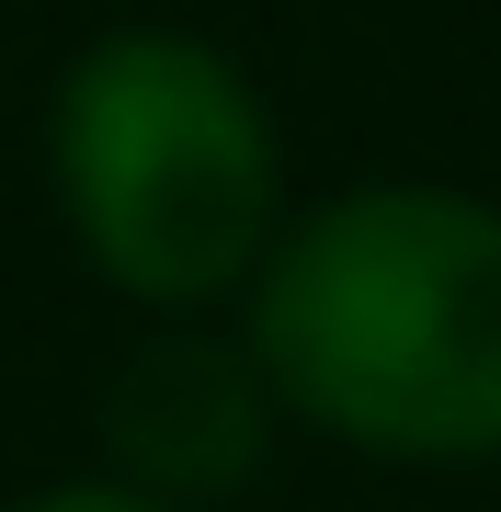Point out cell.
<instances>
[{"label": "cell", "mask_w": 501, "mask_h": 512, "mask_svg": "<svg viewBox=\"0 0 501 512\" xmlns=\"http://www.w3.org/2000/svg\"><path fill=\"white\" fill-rule=\"evenodd\" d=\"M274 399L376 456H501V205L342 194L274 251L251 308Z\"/></svg>", "instance_id": "obj_1"}, {"label": "cell", "mask_w": 501, "mask_h": 512, "mask_svg": "<svg viewBox=\"0 0 501 512\" xmlns=\"http://www.w3.org/2000/svg\"><path fill=\"white\" fill-rule=\"evenodd\" d=\"M57 194L126 296H217L274 239V126L194 35H103L57 92Z\"/></svg>", "instance_id": "obj_2"}, {"label": "cell", "mask_w": 501, "mask_h": 512, "mask_svg": "<svg viewBox=\"0 0 501 512\" xmlns=\"http://www.w3.org/2000/svg\"><path fill=\"white\" fill-rule=\"evenodd\" d=\"M114 456L149 478V501L240 490L262 456V365L217 342H149L114 376Z\"/></svg>", "instance_id": "obj_3"}, {"label": "cell", "mask_w": 501, "mask_h": 512, "mask_svg": "<svg viewBox=\"0 0 501 512\" xmlns=\"http://www.w3.org/2000/svg\"><path fill=\"white\" fill-rule=\"evenodd\" d=\"M23 512H171V501H149V490H92V478H80V490H35Z\"/></svg>", "instance_id": "obj_4"}]
</instances>
